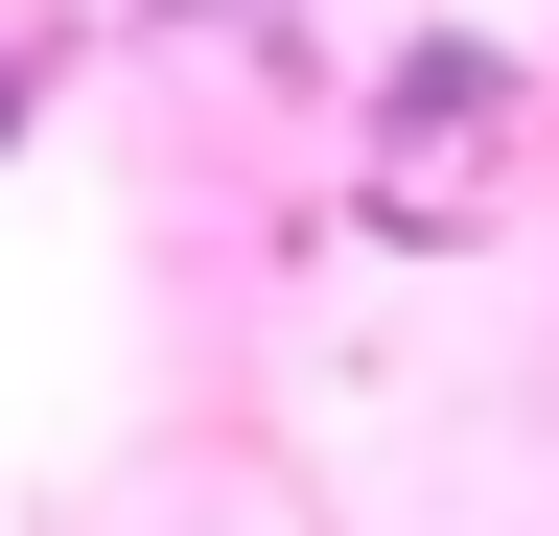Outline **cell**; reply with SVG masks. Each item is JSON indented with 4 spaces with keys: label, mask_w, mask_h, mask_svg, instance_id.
Masks as SVG:
<instances>
[{
    "label": "cell",
    "mask_w": 559,
    "mask_h": 536,
    "mask_svg": "<svg viewBox=\"0 0 559 536\" xmlns=\"http://www.w3.org/2000/svg\"><path fill=\"white\" fill-rule=\"evenodd\" d=\"M24 117H47V71H24V47H0V141H24Z\"/></svg>",
    "instance_id": "6da1fadb"
}]
</instances>
